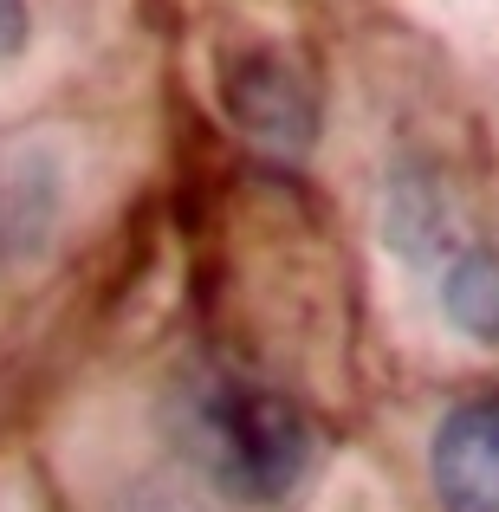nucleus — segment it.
<instances>
[{"label": "nucleus", "instance_id": "nucleus-1", "mask_svg": "<svg viewBox=\"0 0 499 512\" xmlns=\"http://www.w3.org/2000/svg\"><path fill=\"white\" fill-rule=\"evenodd\" d=\"M195 441L214 480L234 487L240 500H279L312 467V422L299 415V402H286L266 383H247V376H221L201 389Z\"/></svg>", "mask_w": 499, "mask_h": 512}, {"label": "nucleus", "instance_id": "nucleus-2", "mask_svg": "<svg viewBox=\"0 0 499 512\" xmlns=\"http://www.w3.org/2000/svg\"><path fill=\"white\" fill-rule=\"evenodd\" d=\"M428 480L441 512H499V389L441 415L428 441Z\"/></svg>", "mask_w": 499, "mask_h": 512}, {"label": "nucleus", "instance_id": "nucleus-3", "mask_svg": "<svg viewBox=\"0 0 499 512\" xmlns=\"http://www.w3.org/2000/svg\"><path fill=\"white\" fill-rule=\"evenodd\" d=\"M221 104L247 137L273 143V150H305L318 130L312 85L279 52H240V59H227L221 65Z\"/></svg>", "mask_w": 499, "mask_h": 512}, {"label": "nucleus", "instance_id": "nucleus-4", "mask_svg": "<svg viewBox=\"0 0 499 512\" xmlns=\"http://www.w3.org/2000/svg\"><path fill=\"white\" fill-rule=\"evenodd\" d=\"M435 305L441 325L474 350H499V247L448 234L435 247Z\"/></svg>", "mask_w": 499, "mask_h": 512}, {"label": "nucleus", "instance_id": "nucleus-5", "mask_svg": "<svg viewBox=\"0 0 499 512\" xmlns=\"http://www.w3.org/2000/svg\"><path fill=\"white\" fill-rule=\"evenodd\" d=\"M26 33H33V13H26V0H0V65L26 52Z\"/></svg>", "mask_w": 499, "mask_h": 512}]
</instances>
